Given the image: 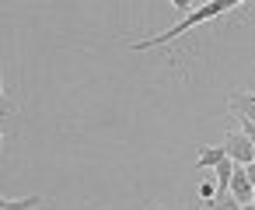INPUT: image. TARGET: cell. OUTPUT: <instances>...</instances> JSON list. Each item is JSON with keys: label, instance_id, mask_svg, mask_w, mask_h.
<instances>
[{"label": "cell", "instance_id": "6da1fadb", "mask_svg": "<svg viewBox=\"0 0 255 210\" xmlns=\"http://www.w3.org/2000/svg\"><path fill=\"white\" fill-rule=\"evenodd\" d=\"M231 7H248V4H245V0H210V4H199V7H196V11H189L175 28H168V32H161V35H150V39H140V42H129V49H133V53H143V49L168 46V42L182 39L185 32H192V28H199V25H206V21H213V18L227 14Z\"/></svg>", "mask_w": 255, "mask_h": 210}, {"label": "cell", "instance_id": "7a4b0ae2", "mask_svg": "<svg viewBox=\"0 0 255 210\" xmlns=\"http://www.w3.org/2000/svg\"><path fill=\"white\" fill-rule=\"evenodd\" d=\"M224 151H227V158L234 161V165H252L255 161V151H252V140L241 133V130H227V140H224Z\"/></svg>", "mask_w": 255, "mask_h": 210}, {"label": "cell", "instance_id": "3957f363", "mask_svg": "<svg viewBox=\"0 0 255 210\" xmlns=\"http://www.w3.org/2000/svg\"><path fill=\"white\" fill-rule=\"evenodd\" d=\"M227 105H231V112H234L238 119L255 123V91H234V95L227 98Z\"/></svg>", "mask_w": 255, "mask_h": 210}, {"label": "cell", "instance_id": "277c9868", "mask_svg": "<svg viewBox=\"0 0 255 210\" xmlns=\"http://www.w3.org/2000/svg\"><path fill=\"white\" fill-rule=\"evenodd\" d=\"M231 196H234L241 207L252 203V196H255V189H252V182H248V175H245L241 165H234V175H231Z\"/></svg>", "mask_w": 255, "mask_h": 210}, {"label": "cell", "instance_id": "5b68a950", "mask_svg": "<svg viewBox=\"0 0 255 210\" xmlns=\"http://www.w3.org/2000/svg\"><path fill=\"white\" fill-rule=\"evenodd\" d=\"M224 158H227V151H224V147H217V144H206V147L199 151V158H196V168H217Z\"/></svg>", "mask_w": 255, "mask_h": 210}, {"label": "cell", "instance_id": "8992f818", "mask_svg": "<svg viewBox=\"0 0 255 210\" xmlns=\"http://www.w3.org/2000/svg\"><path fill=\"white\" fill-rule=\"evenodd\" d=\"M206 210H241V203H238L231 193H217L213 203H206Z\"/></svg>", "mask_w": 255, "mask_h": 210}, {"label": "cell", "instance_id": "52a82bcc", "mask_svg": "<svg viewBox=\"0 0 255 210\" xmlns=\"http://www.w3.org/2000/svg\"><path fill=\"white\" fill-rule=\"evenodd\" d=\"M196 196H199L203 203H213V196H217V182H213V179H199V189H196Z\"/></svg>", "mask_w": 255, "mask_h": 210}, {"label": "cell", "instance_id": "ba28073f", "mask_svg": "<svg viewBox=\"0 0 255 210\" xmlns=\"http://www.w3.org/2000/svg\"><path fill=\"white\" fill-rule=\"evenodd\" d=\"M39 203H42V196H25V200H11L4 210H35Z\"/></svg>", "mask_w": 255, "mask_h": 210}, {"label": "cell", "instance_id": "9c48e42d", "mask_svg": "<svg viewBox=\"0 0 255 210\" xmlns=\"http://www.w3.org/2000/svg\"><path fill=\"white\" fill-rule=\"evenodd\" d=\"M0 116H11V105H7V95H4V81H0Z\"/></svg>", "mask_w": 255, "mask_h": 210}, {"label": "cell", "instance_id": "30bf717a", "mask_svg": "<svg viewBox=\"0 0 255 210\" xmlns=\"http://www.w3.org/2000/svg\"><path fill=\"white\" fill-rule=\"evenodd\" d=\"M245 175H248V182H252V189H255V161H252V165H245Z\"/></svg>", "mask_w": 255, "mask_h": 210}, {"label": "cell", "instance_id": "8fae6325", "mask_svg": "<svg viewBox=\"0 0 255 210\" xmlns=\"http://www.w3.org/2000/svg\"><path fill=\"white\" fill-rule=\"evenodd\" d=\"M4 140H7V133H4V130H0V151H4Z\"/></svg>", "mask_w": 255, "mask_h": 210}, {"label": "cell", "instance_id": "7c38bea8", "mask_svg": "<svg viewBox=\"0 0 255 210\" xmlns=\"http://www.w3.org/2000/svg\"><path fill=\"white\" fill-rule=\"evenodd\" d=\"M241 210H255V203H245V207H241Z\"/></svg>", "mask_w": 255, "mask_h": 210}, {"label": "cell", "instance_id": "4fadbf2b", "mask_svg": "<svg viewBox=\"0 0 255 210\" xmlns=\"http://www.w3.org/2000/svg\"><path fill=\"white\" fill-rule=\"evenodd\" d=\"M252 203H255V196H252Z\"/></svg>", "mask_w": 255, "mask_h": 210}]
</instances>
